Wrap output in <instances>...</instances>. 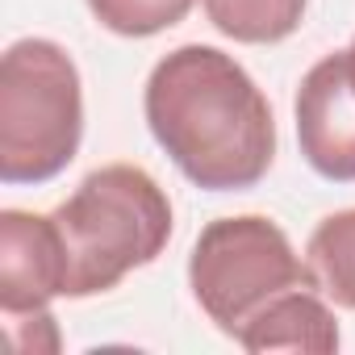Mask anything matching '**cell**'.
Wrapping results in <instances>:
<instances>
[{
	"label": "cell",
	"instance_id": "6da1fadb",
	"mask_svg": "<svg viewBox=\"0 0 355 355\" xmlns=\"http://www.w3.org/2000/svg\"><path fill=\"white\" fill-rule=\"evenodd\" d=\"M155 142L205 193L255 189L276 159V117L247 67L218 46H175L142 92Z\"/></svg>",
	"mask_w": 355,
	"mask_h": 355
},
{
	"label": "cell",
	"instance_id": "7a4b0ae2",
	"mask_svg": "<svg viewBox=\"0 0 355 355\" xmlns=\"http://www.w3.org/2000/svg\"><path fill=\"white\" fill-rule=\"evenodd\" d=\"M51 222L63 255V297L109 293L171 243V201L138 163L88 171Z\"/></svg>",
	"mask_w": 355,
	"mask_h": 355
},
{
	"label": "cell",
	"instance_id": "3957f363",
	"mask_svg": "<svg viewBox=\"0 0 355 355\" xmlns=\"http://www.w3.org/2000/svg\"><path fill=\"white\" fill-rule=\"evenodd\" d=\"M84 84L51 38H21L0 59V180L46 184L80 155Z\"/></svg>",
	"mask_w": 355,
	"mask_h": 355
},
{
	"label": "cell",
	"instance_id": "277c9868",
	"mask_svg": "<svg viewBox=\"0 0 355 355\" xmlns=\"http://www.w3.org/2000/svg\"><path fill=\"white\" fill-rule=\"evenodd\" d=\"M189 284L205 318L230 338H239V330L276 297L293 288H318L288 234L263 214L209 222L193 243Z\"/></svg>",
	"mask_w": 355,
	"mask_h": 355
},
{
	"label": "cell",
	"instance_id": "5b68a950",
	"mask_svg": "<svg viewBox=\"0 0 355 355\" xmlns=\"http://www.w3.org/2000/svg\"><path fill=\"white\" fill-rule=\"evenodd\" d=\"M293 113L305 163L330 184H355V71L347 51L305 71Z\"/></svg>",
	"mask_w": 355,
	"mask_h": 355
},
{
	"label": "cell",
	"instance_id": "8992f818",
	"mask_svg": "<svg viewBox=\"0 0 355 355\" xmlns=\"http://www.w3.org/2000/svg\"><path fill=\"white\" fill-rule=\"evenodd\" d=\"M63 297V255L51 214L5 209L0 214V309L5 322L51 313Z\"/></svg>",
	"mask_w": 355,
	"mask_h": 355
},
{
	"label": "cell",
	"instance_id": "52a82bcc",
	"mask_svg": "<svg viewBox=\"0 0 355 355\" xmlns=\"http://www.w3.org/2000/svg\"><path fill=\"white\" fill-rule=\"evenodd\" d=\"M243 351H313L330 355L338 351V322L330 305L318 297V288H293L263 305L234 338Z\"/></svg>",
	"mask_w": 355,
	"mask_h": 355
},
{
	"label": "cell",
	"instance_id": "ba28073f",
	"mask_svg": "<svg viewBox=\"0 0 355 355\" xmlns=\"http://www.w3.org/2000/svg\"><path fill=\"white\" fill-rule=\"evenodd\" d=\"M218 34L243 46H272L301 30L309 0H201Z\"/></svg>",
	"mask_w": 355,
	"mask_h": 355
},
{
	"label": "cell",
	"instance_id": "9c48e42d",
	"mask_svg": "<svg viewBox=\"0 0 355 355\" xmlns=\"http://www.w3.org/2000/svg\"><path fill=\"white\" fill-rule=\"evenodd\" d=\"M305 263L318 293H326L338 309H355V209H338L318 222L305 247Z\"/></svg>",
	"mask_w": 355,
	"mask_h": 355
},
{
	"label": "cell",
	"instance_id": "30bf717a",
	"mask_svg": "<svg viewBox=\"0 0 355 355\" xmlns=\"http://www.w3.org/2000/svg\"><path fill=\"white\" fill-rule=\"evenodd\" d=\"M197 0H88L92 17L117 38H150L180 26Z\"/></svg>",
	"mask_w": 355,
	"mask_h": 355
},
{
	"label": "cell",
	"instance_id": "8fae6325",
	"mask_svg": "<svg viewBox=\"0 0 355 355\" xmlns=\"http://www.w3.org/2000/svg\"><path fill=\"white\" fill-rule=\"evenodd\" d=\"M347 55H351V71H355V42H351V46H347Z\"/></svg>",
	"mask_w": 355,
	"mask_h": 355
}]
</instances>
